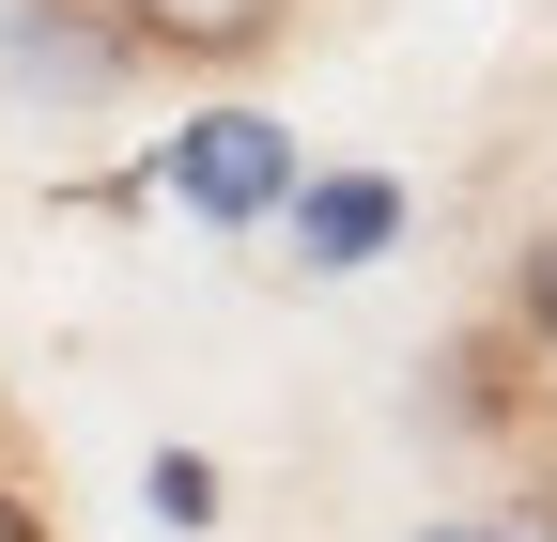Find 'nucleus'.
Instances as JSON below:
<instances>
[{
  "label": "nucleus",
  "instance_id": "obj_7",
  "mask_svg": "<svg viewBox=\"0 0 557 542\" xmlns=\"http://www.w3.org/2000/svg\"><path fill=\"white\" fill-rule=\"evenodd\" d=\"M542 512H557V449H542Z\"/></svg>",
  "mask_w": 557,
  "mask_h": 542
},
{
  "label": "nucleus",
  "instance_id": "obj_4",
  "mask_svg": "<svg viewBox=\"0 0 557 542\" xmlns=\"http://www.w3.org/2000/svg\"><path fill=\"white\" fill-rule=\"evenodd\" d=\"M387 218H403L387 186H295V263H310V280H341V263L387 248Z\"/></svg>",
  "mask_w": 557,
  "mask_h": 542
},
{
  "label": "nucleus",
  "instance_id": "obj_1",
  "mask_svg": "<svg viewBox=\"0 0 557 542\" xmlns=\"http://www.w3.org/2000/svg\"><path fill=\"white\" fill-rule=\"evenodd\" d=\"M0 62H16L32 94H124L139 32H124V0H16V16H0Z\"/></svg>",
  "mask_w": 557,
  "mask_h": 542
},
{
  "label": "nucleus",
  "instance_id": "obj_6",
  "mask_svg": "<svg viewBox=\"0 0 557 542\" xmlns=\"http://www.w3.org/2000/svg\"><path fill=\"white\" fill-rule=\"evenodd\" d=\"M0 542H47V496H16V481H0Z\"/></svg>",
  "mask_w": 557,
  "mask_h": 542
},
{
  "label": "nucleus",
  "instance_id": "obj_5",
  "mask_svg": "<svg viewBox=\"0 0 557 542\" xmlns=\"http://www.w3.org/2000/svg\"><path fill=\"white\" fill-rule=\"evenodd\" d=\"M511 325H527V342H542V357H557V233L527 248V280H511Z\"/></svg>",
  "mask_w": 557,
  "mask_h": 542
},
{
  "label": "nucleus",
  "instance_id": "obj_2",
  "mask_svg": "<svg viewBox=\"0 0 557 542\" xmlns=\"http://www.w3.org/2000/svg\"><path fill=\"white\" fill-rule=\"evenodd\" d=\"M139 62H201V78H233V62H263L278 32H295V0H124Z\"/></svg>",
  "mask_w": 557,
  "mask_h": 542
},
{
  "label": "nucleus",
  "instance_id": "obj_3",
  "mask_svg": "<svg viewBox=\"0 0 557 542\" xmlns=\"http://www.w3.org/2000/svg\"><path fill=\"white\" fill-rule=\"evenodd\" d=\"M186 201L201 218H263V201H295V156H278V124H248V109H218V124H186Z\"/></svg>",
  "mask_w": 557,
  "mask_h": 542
}]
</instances>
